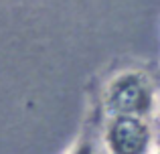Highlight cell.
<instances>
[{
	"label": "cell",
	"mask_w": 160,
	"mask_h": 154,
	"mask_svg": "<svg viewBox=\"0 0 160 154\" xmlns=\"http://www.w3.org/2000/svg\"><path fill=\"white\" fill-rule=\"evenodd\" d=\"M158 102L152 79L140 69H122L108 79L102 89V107L108 118H150L158 110Z\"/></svg>",
	"instance_id": "1"
},
{
	"label": "cell",
	"mask_w": 160,
	"mask_h": 154,
	"mask_svg": "<svg viewBox=\"0 0 160 154\" xmlns=\"http://www.w3.org/2000/svg\"><path fill=\"white\" fill-rule=\"evenodd\" d=\"M102 144L108 154H154L156 138L148 118L118 116L108 118Z\"/></svg>",
	"instance_id": "2"
},
{
	"label": "cell",
	"mask_w": 160,
	"mask_h": 154,
	"mask_svg": "<svg viewBox=\"0 0 160 154\" xmlns=\"http://www.w3.org/2000/svg\"><path fill=\"white\" fill-rule=\"evenodd\" d=\"M67 154H98V146H95L93 138H91L89 134H81L71 144V148L67 150Z\"/></svg>",
	"instance_id": "3"
},
{
	"label": "cell",
	"mask_w": 160,
	"mask_h": 154,
	"mask_svg": "<svg viewBox=\"0 0 160 154\" xmlns=\"http://www.w3.org/2000/svg\"><path fill=\"white\" fill-rule=\"evenodd\" d=\"M154 154H160V138L156 140V146H154Z\"/></svg>",
	"instance_id": "4"
},
{
	"label": "cell",
	"mask_w": 160,
	"mask_h": 154,
	"mask_svg": "<svg viewBox=\"0 0 160 154\" xmlns=\"http://www.w3.org/2000/svg\"><path fill=\"white\" fill-rule=\"evenodd\" d=\"M158 112H160V102H158Z\"/></svg>",
	"instance_id": "5"
}]
</instances>
